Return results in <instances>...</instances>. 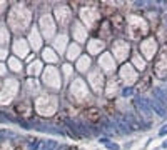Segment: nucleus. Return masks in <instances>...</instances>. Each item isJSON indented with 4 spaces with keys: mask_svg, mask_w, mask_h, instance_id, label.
Wrapping results in <instances>:
<instances>
[{
    "mask_svg": "<svg viewBox=\"0 0 167 150\" xmlns=\"http://www.w3.org/2000/svg\"><path fill=\"white\" fill-rule=\"evenodd\" d=\"M149 104H150V110L155 112L159 117H162V118L167 117V105L164 104V102H160V100H157L155 97H152V99L149 100Z\"/></svg>",
    "mask_w": 167,
    "mask_h": 150,
    "instance_id": "f257e3e1",
    "label": "nucleus"
},
{
    "mask_svg": "<svg viewBox=\"0 0 167 150\" xmlns=\"http://www.w3.org/2000/svg\"><path fill=\"white\" fill-rule=\"evenodd\" d=\"M135 105H137V108H139V112H142L144 115H150V104H149V100L146 99V97H140V95H137L135 97Z\"/></svg>",
    "mask_w": 167,
    "mask_h": 150,
    "instance_id": "f03ea898",
    "label": "nucleus"
},
{
    "mask_svg": "<svg viewBox=\"0 0 167 150\" xmlns=\"http://www.w3.org/2000/svg\"><path fill=\"white\" fill-rule=\"evenodd\" d=\"M114 124H115L119 133H129L130 130H132L129 127V122H127V118H120V117H117L115 120H114Z\"/></svg>",
    "mask_w": 167,
    "mask_h": 150,
    "instance_id": "7ed1b4c3",
    "label": "nucleus"
},
{
    "mask_svg": "<svg viewBox=\"0 0 167 150\" xmlns=\"http://www.w3.org/2000/svg\"><path fill=\"white\" fill-rule=\"evenodd\" d=\"M102 129L105 130V133H107V135H112L114 132L119 133V130H117V127H115V124H114V122H104V124H102Z\"/></svg>",
    "mask_w": 167,
    "mask_h": 150,
    "instance_id": "20e7f679",
    "label": "nucleus"
},
{
    "mask_svg": "<svg viewBox=\"0 0 167 150\" xmlns=\"http://www.w3.org/2000/svg\"><path fill=\"white\" fill-rule=\"evenodd\" d=\"M57 149V142L55 140H47L42 143V150H54Z\"/></svg>",
    "mask_w": 167,
    "mask_h": 150,
    "instance_id": "39448f33",
    "label": "nucleus"
},
{
    "mask_svg": "<svg viewBox=\"0 0 167 150\" xmlns=\"http://www.w3.org/2000/svg\"><path fill=\"white\" fill-rule=\"evenodd\" d=\"M105 147H107L109 150H120V147L117 145V143H114V142H107V143H105Z\"/></svg>",
    "mask_w": 167,
    "mask_h": 150,
    "instance_id": "423d86ee",
    "label": "nucleus"
},
{
    "mask_svg": "<svg viewBox=\"0 0 167 150\" xmlns=\"http://www.w3.org/2000/svg\"><path fill=\"white\" fill-rule=\"evenodd\" d=\"M132 92H134L132 87H125L124 90H122V97H130L132 95Z\"/></svg>",
    "mask_w": 167,
    "mask_h": 150,
    "instance_id": "0eeeda50",
    "label": "nucleus"
},
{
    "mask_svg": "<svg viewBox=\"0 0 167 150\" xmlns=\"http://www.w3.org/2000/svg\"><path fill=\"white\" fill-rule=\"evenodd\" d=\"M166 135H167V124L164 125L160 130H159V137H166Z\"/></svg>",
    "mask_w": 167,
    "mask_h": 150,
    "instance_id": "6e6552de",
    "label": "nucleus"
},
{
    "mask_svg": "<svg viewBox=\"0 0 167 150\" xmlns=\"http://www.w3.org/2000/svg\"><path fill=\"white\" fill-rule=\"evenodd\" d=\"M162 88H164V92H166V99H167V83H166V85H164Z\"/></svg>",
    "mask_w": 167,
    "mask_h": 150,
    "instance_id": "1a4fd4ad",
    "label": "nucleus"
},
{
    "mask_svg": "<svg viewBox=\"0 0 167 150\" xmlns=\"http://www.w3.org/2000/svg\"><path fill=\"white\" fill-rule=\"evenodd\" d=\"M162 149H167V140H166V142H164V143H162Z\"/></svg>",
    "mask_w": 167,
    "mask_h": 150,
    "instance_id": "9d476101",
    "label": "nucleus"
},
{
    "mask_svg": "<svg viewBox=\"0 0 167 150\" xmlns=\"http://www.w3.org/2000/svg\"><path fill=\"white\" fill-rule=\"evenodd\" d=\"M0 57H5V52H2V50H0Z\"/></svg>",
    "mask_w": 167,
    "mask_h": 150,
    "instance_id": "9b49d317",
    "label": "nucleus"
},
{
    "mask_svg": "<svg viewBox=\"0 0 167 150\" xmlns=\"http://www.w3.org/2000/svg\"><path fill=\"white\" fill-rule=\"evenodd\" d=\"M0 72H2V67H0Z\"/></svg>",
    "mask_w": 167,
    "mask_h": 150,
    "instance_id": "f8f14e48",
    "label": "nucleus"
}]
</instances>
